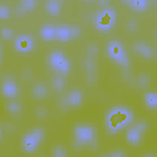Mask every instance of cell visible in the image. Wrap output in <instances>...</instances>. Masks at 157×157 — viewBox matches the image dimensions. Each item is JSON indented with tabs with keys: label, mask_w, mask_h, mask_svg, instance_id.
Returning a JSON list of instances; mask_svg holds the SVG:
<instances>
[{
	"label": "cell",
	"mask_w": 157,
	"mask_h": 157,
	"mask_svg": "<svg viewBox=\"0 0 157 157\" xmlns=\"http://www.w3.org/2000/svg\"><path fill=\"white\" fill-rule=\"evenodd\" d=\"M132 112L125 107L112 108L105 117V126L109 132H117L125 125L132 121Z\"/></svg>",
	"instance_id": "6da1fadb"
},
{
	"label": "cell",
	"mask_w": 157,
	"mask_h": 157,
	"mask_svg": "<svg viewBox=\"0 0 157 157\" xmlns=\"http://www.w3.org/2000/svg\"><path fill=\"white\" fill-rule=\"evenodd\" d=\"M75 145H94V129L88 124H77L74 130Z\"/></svg>",
	"instance_id": "7a4b0ae2"
},
{
	"label": "cell",
	"mask_w": 157,
	"mask_h": 157,
	"mask_svg": "<svg viewBox=\"0 0 157 157\" xmlns=\"http://www.w3.org/2000/svg\"><path fill=\"white\" fill-rule=\"evenodd\" d=\"M44 139V131L40 128L33 129L32 131H29L28 134H26V136L22 140V147L26 152H33L36 151L38 144H40Z\"/></svg>",
	"instance_id": "3957f363"
},
{
	"label": "cell",
	"mask_w": 157,
	"mask_h": 157,
	"mask_svg": "<svg viewBox=\"0 0 157 157\" xmlns=\"http://www.w3.org/2000/svg\"><path fill=\"white\" fill-rule=\"evenodd\" d=\"M107 53L115 63H118L123 66L129 65V58H128V55H126V53H125L120 42H117V40L110 42L108 48H107Z\"/></svg>",
	"instance_id": "277c9868"
},
{
	"label": "cell",
	"mask_w": 157,
	"mask_h": 157,
	"mask_svg": "<svg viewBox=\"0 0 157 157\" xmlns=\"http://www.w3.org/2000/svg\"><path fill=\"white\" fill-rule=\"evenodd\" d=\"M96 27L102 31V32H107L109 31L114 22H115V11L113 9H105L102 12H99L96 16Z\"/></svg>",
	"instance_id": "5b68a950"
},
{
	"label": "cell",
	"mask_w": 157,
	"mask_h": 157,
	"mask_svg": "<svg viewBox=\"0 0 157 157\" xmlns=\"http://www.w3.org/2000/svg\"><path fill=\"white\" fill-rule=\"evenodd\" d=\"M81 34V29L76 26L59 25L55 27V38L61 42H66L71 38H75Z\"/></svg>",
	"instance_id": "8992f818"
},
{
	"label": "cell",
	"mask_w": 157,
	"mask_h": 157,
	"mask_svg": "<svg viewBox=\"0 0 157 157\" xmlns=\"http://www.w3.org/2000/svg\"><path fill=\"white\" fill-rule=\"evenodd\" d=\"M146 128H147V124L144 121H140L136 125H134L132 128H130L126 132V141L131 145H139Z\"/></svg>",
	"instance_id": "52a82bcc"
},
{
	"label": "cell",
	"mask_w": 157,
	"mask_h": 157,
	"mask_svg": "<svg viewBox=\"0 0 157 157\" xmlns=\"http://www.w3.org/2000/svg\"><path fill=\"white\" fill-rule=\"evenodd\" d=\"M33 38L28 34H21V36H17L16 39H15V47L18 52H22V53H27V52H31L33 49Z\"/></svg>",
	"instance_id": "ba28073f"
},
{
	"label": "cell",
	"mask_w": 157,
	"mask_h": 157,
	"mask_svg": "<svg viewBox=\"0 0 157 157\" xmlns=\"http://www.w3.org/2000/svg\"><path fill=\"white\" fill-rule=\"evenodd\" d=\"M1 92L4 96L9 97V98H13L17 96L18 93V88H17V85L15 82L13 78L11 77H7L2 81V85H1Z\"/></svg>",
	"instance_id": "9c48e42d"
},
{
	"label": "cell",
	"mask_w": 157,
	"mask_h": 157,
	"mask_svg": "<svg viewBox=\"0 0 157 157\" xmlns=\"http://www.w3.org/2000/svg\"><path fill=\"white\" fill-rule=\"evenodd\" d=\"M134 52L137 53V54H140V55H142V56L146 58V59H151V58L155 56V50H153V48H151L150 45H147V44H145V43H142V42H136V43H134Z\"/></svg>",
	"instance_id": "30bf717a"
},
{
	"label": "cell",
	"mask_w": 157,
	"mask_h": 157,
	"mask_svg": "<svg viewBox=\"0 0 157 157\" xmlns=\"http://www.w3.org/2000/svg\"><path fill=\"white\" fill-rule=\"evenodd\" d=\"M82 99H83V96H82V92L80 90H74L66 96V101H67V104L70 107L80 105L82 103Z\"/></svg>",
	"instance_id": "8fae6325"
},
{
	"label": "cell",
	"mask_w": 157,
	"mask_h": 157,
	"mask_svg": "<svg viewBox=\"0 0 157 157\" xmlns=\"http://www.w3.org/2000/svg\"><path fill=\"white\" fill-rule=\"evenodd\" d=\"M40 37L44 40H53L55 38V27L53 25H44L40 28Z\"/></svg>",
	"instance_id": "7c38bea8"
},
{
	"label": "cell",
	"mask_w": 157,
	"mask_h": 157,
	"mask_svg": "<svg viewBox=\"0 0 157 157\" xmlns=\"http://www.w3.org/2000/svg\"><path fill=\"white\" fill-rule=\"evenodd\" d=\"M64 59H65V56H64V54H63L61 52H59V50H54V52L50 53V55H49V58H48V61H49L50 66L55 70V67H56Z\"/></svg>",
	"instance_id": "4fadbf2b"
},
{
	"label": "cell",
	"mask_w": 157,
	"mask_h": 157,
	"mask_svg": "<svg viewBox=\"0 0 157 157\" xmlns=\"http://www.w3.org/2000/svg\"><path fill=\"white\" fill-rule=\"evenodd\" d=\"M45 10L49 15L56 16L60 13V2L58 0H48L45 2Z\"/></svg>",
	"instance_id": "5bb4252c"
},
{
	"label": "cell",
	"mask_w": 157,
	"mask_h": 157,
	"mask_svg": "<svg viewBox=\"0 0 157 157\" xmlns=\"http://www.w3.org/2000/svg\"><path fill=\"white\" fill-rule=\"evenodd\" d=\"M36 6V0H22L20 6L17 7V13L22 15L23 12H27V11H31L33 10V7Z\"/></svg>",
	"instance_id": "9a60e30c"
},
{
	"label": "cell",
	"mask_w": 157,
	"mask_h": 157,
	"mask_svg": "<svg viewBox=\"0 0 157 157\" xmlns=\"http://www.w3.org/2000/svg\"><path fill=\"white\" fill-rule=\"evenodd\" d=\"M32 92H33V96H36V97H38V98H43V97L47 96L48 88H47V86H45L44 83H40V82H39V83H36V85L33 86Z\"/></svg>",
	"instance_id": "2e32d148"
},
{
	"label": "cell",
	"mask_w": 157,
	"mask_h": 157,
	"mask_svg": "<svg viewBox=\"0 0 157 157\" xmlns=\"http://www.w3.org/2000/svg\"><path fill=\"white\" fill-rule=\"evenodd\" d=\"M145 104L150 107L151 109H156L157 107V96L155 92H147L145 93Z\"/></svg>",
	"instance_id": "e0dca14e"
},
{
	"label": "cell",
	"mask_w": 157,
	"mask_h": 157,
	"mask_svg": "<svg viewBox=\"0 0 157 157\" xmlns=\"http://www.w3.org/2000/svg\"><path fill=\"white\" fill-rule=\"evenodd\" d=\"M55 71L58 72V74H61V75H65V74H67L69 71H70V61L65 58L56 67H55Z\"/></svg>",
	"instance_id": "ac0fdd59"
},
{
	"label": "cell",
	"mask_w": 157,
	"mask_h": 157,
	"mask_svg": "<svg viewBox=\"0 0 157 157\" xmlns=\"http://www.w3.org/2000/svg\"><path fill=\"white\" fill-rule=\"evenodd\" d=\"M52 86H53V88L55 91H61L64 88V86H65V81L60 75H56L52 80Z\"/></svg>",
	"instance_id": "d6986e66"
},
{
	"label": "cell",
	"mask_w": 157,
	"mask_h": 157,
	"mask_svg": "<svg viewBox=\"0 0 157 157\" xmlns=\"http://www.w3.org/2000/svg\"><path fill=\"white\" fill-rule=\"evenodd\" d=\"M83 66L87 71V74H96V63L92 58H87L83 60Z\"/></svg>",
	"instance_id": "ffe728a7"
},
{
	"label": "cell",
	"mask_w": 157,
	"mask_h": 157,
	"mask_svg": "<svg viewBox=\"0 0 157 157\" xmlns=\"http://www.w3.org/2000/svg\"><path fill=\"white\" fill-rule=\"evenodd\" d=\"M6 108H7V110H9L10 113H12V114H17V113L21 112V104H20L17 101H10V102L7 103V105H6Z\"/></svg>",
	"instance_id": "44dd1931"
},
{
	"label": "cell",
	"mask_w": 157,
	"mask_h": 157,
	"mask_svg": "<svg viewBox=\"0 0 157 157\" xmlns=\"http://www.w3.org/2000/svg\"><path fill=\"white\" fill-rule=\"evenodd\" d=\"M130 5L136 11H144L146 9V6H147V0H131Z\"/></svg>",
	"instance_id": "7402d4cb"
},
{
	"label": "cell",
	"mask_w": 157,
	"mask_h": 157,
	"mask_svg": "<svg viewBox=\"0 0 157 157\" xmlns=\"http://www.w3.org/2000/svg\"><path fill=\"white\" fill-rule=\"evenodd\" d=\"M87 55L88 58H96L98 55V47L96 44H88L87 45Z\"/></svg>",
	"instance_id": "603a6c76"
},
{
	"label": "cell",
	"mask_w": 157,
	"mask_h": 157,
	"mask_svg": "<svg viewBox=\"0 0 157 157\" xmlns=\"http://www.w3.org/2000/svg\"><path fill=\"white\" fill-rule=\"evenodd\" d=\"M1 37L4 39L9 40V39H11L13 37V31L11 28H9V27H4V28H1Z\"/></svg>",
	"instance_id": "cb8c5ba5"
},
{
	"label": "cell",
	"mask_w": 157,
	"mask_h": 157,
	"mask_svg": "<svg viewBox=\"0 0 157 157\" xmlns=\"http://www.w3.org/2000/svg\"><path fill=\"white\" fill-rule=\"evenodd\" d=\"M137 83L140 87H147L150 85V77L147 75H140L137 78Z\"/></svg>",
	"instance_id": "d4e9b609"
},
{
	"label": "cell",
	"mask_w": 157,
	"mask_h": 157,
	"mask_svg": "<svg viewBox=\"0 0 157 157\" xmlns=\"http://www.w3.org/2000/svg\"><path fill=\"white\" fill-rule=\"evenodd\" d=\"M53 156H54V157H65V156H66V151L64 150V147L56 146V147H54V150H53Z\"/></svg>",
	"instance_id": "484cf974"
},
{
	"label": "cell",
	"mask_w": 157,
	"mask_h": 157,
	"mask_svg": "<svg viewBox=\"0 0 157 157\" xmlns=\"http://www.w3.org/2000/svg\"><path fill=\"white\" fill-rule=\"evenodd\" d=\"M10 16V9L5 5H0V18H7Z\"/></svg>",
	"instance_id": "4316f807"
},
{
	"label": "cell",
	"mask_w": 157,
	"mask_h": 157,
	"mask_svg": "<svg viewBox=\"0 0 157 157\" xmlns=\"http://www.w3.org/2000/svg\"><path fill=\"white\" fill-rule=\"evenodd\" d=\"M126 28H128V31H130V32H134V31L137 28V23H136L134 20H130V21L126 23Z\"/></svg>",
	"instance_id": "83f0119b"
},
{
	"label": "cell",
	"mask_w": 157,
	"mask_h": 157,
	"mask_svg": "<svg viewBox=\"0 0 157 157\" xmlns=\"http://www.w3.org/2000/svg\"><path fill=\"white\" fill-rule=\"evenodd\" d=\"M36 114H37V117H39V118H44V117L47 115V112H45V109H44L43 107H38V108L36 109Z\"/></svg>",
	"instance_id": "f1b7e54d"
},
{
	"label": "cell",
	"mask_w": 157,
	"mask_h": 157,
	"mask_svg": "<svg viewBox=\"0 0 157 157\" xmlns=\"http://www.w3.org/2000/svg\"><path fill=\"white\" fill-rule=\"evenodd\" d=\"M108 157H124V153L120 152V151H114V152H110L107 155Z\"/></svg>",
	"instance_id": "f546056e"
},
{
	"label": "cell",
	"mask_w": 157,
	"mask_h": 157,
	"mask_svg": "<svg viewBox=\"0 0 157 157\" xmlns=\"http://www.w3.org/2000/svg\"><path fill=\"white\" fill-rule=\"evenodd\" d=\"M22 76H23L25 80H29V78H31V71H29V70H25Z\"/></svg>",
	"instance_id": "4dcf8cb0"
},
{
	"label": "cell",
	"mask_w": 157,
	"mask_h": 157,
	"mask_svg": "<svg viewBox=\"0 0 157 157\" xmlns=\"http://www.w3.org/2000/svg\"><path fill=\"white\" fill-rule=\"evenodd\" d=\"M99 2H101L102 5H105V4H108V0H99Z\"/></svg>",
	"instance_id": "1f68e13d"
},
{
	"label": "cell",
	"mask_w": 157,
	"mask_h": 157,
	"mask_svg": "<svg viewBox=\"0 0 157 157\" xmlns=\"http://www.w3.org/2000/svg\"><path fill=\"white\" fill-rule=\"evenodd\" d=\"M123 2H125V4H128V5H130V2H131V0H123Z\"/></svg>",
	"instance_id": "d6a6232c"
},
{
	"label": "cell",
	"mask_w": 157,
	"mask_h": 157,
	"mask_svg": "<svg viewBox=\"0 0 157 157\" xmlns=\"http://www.w3.org/2000/svg\"><path fill=\"white\" fill-rule=\"evenodd\" d=\"M0 63H1V47H0Z\"/></svg>",
	"instance_id": "836d02e7"
},
{
	"label": "cell",
	"mask_w": 157,
	"mask_h": 157,
	"mask_svg": "<svg viewBox=\"0 0 157 157\" xmlns=\"http://www.w3.org/2000/svg\"><path fill=\"white\" fill-rule=\"evenodd\" d=\"M58 1H59V2H61V1H64V0H58Z\"/></svg>",
	"instance_id": "e575fe53"
},
{
	"label": "cell",
	"mask_w": 157,
	"mask_h": 157,
	"mask_svg": "<svg viewBox=\"0 0 157 157\" xmlns=\"http://www.w3.org/2000/svg\"><path fill=\"white\" fill-rule=\"evenodd\" d=\"M87 1H91V0H87Z\"/></svg>",
	"instance_id": "d590c367"
},
{
	"label": "cell",
	"mask_w": 157,
	"mask_h": 157,
	"mask_svg": "<svg viewBox=\"0 0 157 157\" xmlns=\"http://www.w3.org/2000/svg\"><path fill=\"white\" fill-rule=\"evenodd\" d=\"M0 134H1V131H0Z\"/></svg>",
	"instance_id": "8d00e7d4"
}]
</instances>
